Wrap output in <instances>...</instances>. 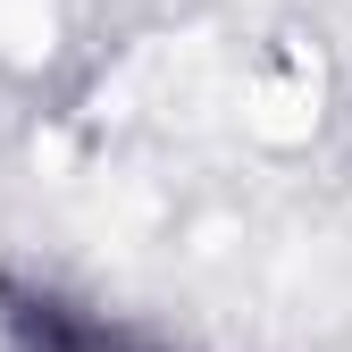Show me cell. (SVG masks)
<instances>
[{"mask_svg":"<svg viewBox=\"0 0 352 352\" xmlns=\"http://www.w3.org/2000/svg\"><path fill=\"white\" fill-rule=\"evenodd\" d=\"M0 352H151V344H135L101 311H76L59 294L0 285Z\"/></svg>","mask_w":352,"mask_h":352,"instance_id":"cell-1","label":"cell"}]
</instances>
